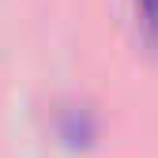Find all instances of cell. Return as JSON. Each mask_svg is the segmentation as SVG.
<instances>
[{"instance_id":"7a4b0ae2","label":"cell","mask_w":158,"mask_h":158,"mask_svg":"<svg viewBox=\"0 0 158 158\" xmlns=\"http://www.w3.org/2000/svg\"><path fill=\"white\" fill-rule=\"evenodd\" d=\"M60 135H64V139L68 143H87L90 139V135H94V128H90V121H87V113H68V124L60 128Z\"/></svg>"},{"instance_id":"6da1fadb","label":"cell","mask_w":158,"mask_h":158,"mask_svg":"<svg viewBox=\"0 0 158 158\" xmlns=\"http://www.w3.org/2000/svg\"><path fill=\"white\" fill-rule=\"evenodd\" d=\"M132 11L143 45L151 49V56H158V0H132Z\"/></svg>"}]
</instances>
